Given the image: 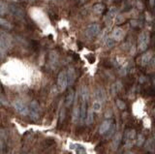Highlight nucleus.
<instances>
[{
    "label": "nucleus",
    "instance_id": "nucleus-39",
    "mask_svg": "<svg viewBox=\"0 0 155 154\" xmlns=\"http://www.w3.org/2000/svg\"><path fill=\"white\" fill-rule=\"evenodd\" d=\"M72 1H74V0H72Z\"/></svg>",
    "mask_w": 155,
    "mask_h": 154
},
{
    "label": "nucleus",
    "instance_id": "nucleus-19",
    "mask_svg": "<svg viewBox=\"0 0 155 154\" xmlns=\"http://www.w3.org/2000/svg\"><path fill=\"white\" fill-rule=\"evenodd\" d=\"M94 121V112H93V110L91 109H88L87 110V114H86V124L87 125H90L92 124Z\"/></svg>",
    "mask_w": 155,
    "mask_h": 154
},
{
    "label": "nucleus",
    "instance_id": "nucleus-28",
    "mask_svg": "<svg viewBox=\"0 0 155 154\" xmlns=\"http://www.w3.org/2000/svg\"><path fill=\"white\" fill-rule=\"evenodd\" d=\"M92 110H93L94 113H99L100 110H102V103L98 102V101L94 102L93 105H92Z\"/></svg>",
    "mask_w": 155,
    "mask_h": 154
},
{
    "label": "nucleus",
    "instance_id": "nucleus-8",
    "mask_svg": "<svg viewBox=\"0 0 155 154\" xmlns=\"http://www.w3.org/2000/svg\"><path fill=\"white\" fill-rule=\"evenodd\" d=\"M9 13L12 14L13 16L19 18H22L24 17V11L21 7L16 6V5H9Z\"/></svg>",
    "mask_w": 155,
    "mask_h": 154
},
{
    "label": "nucleus",
    "instance_id": "nucleus-10",
    "mask_svg": "<svg viewBox=\"0 0 155 154\" xmlns=\"http://www.w3.org/2000/svg\"><path fill=\"white\" fill-rule=\"evenodd\" d=\"M152 59V52L151 51H147L143 54L142 56H140V63L142 66H147L150 61Z\"/></svg>",
    "mask_w": 155,
    "mask_h": 154
},
{
    "label": "nucleus",
    "instance_id": "nucleus-17",
    "mask_svg": "<svg viewBox=\"0 0 155 154\" xmlns=\"http://www.w3.org/2000/svg\"><path fill=\"white\" fill-rule=\"evenodd\" d=\"M121 141H122V134H121V133H116L115 136L114 137L113 143H111V147L114 148V150H116V149L118 148Z\"/></svg>",
    "mask_w": 155,
    "mask_h": 154
},
{
    "label": "nucleus",
    "instance_id": "nucleus-16",
    "mask_svg": "<svg viewBox=\"0 0 155 154\" xmlns=\"http://www.w3.org/2000/svg\"><path fill=\"white\" fill-rule=\"evenodd\" d=\"M67 78H68V85H72L76 80V71L74 68H69L67 70Z\"/></svg>",
    "mask_w": 155,
    "mask_h": 154
},
{
    "label": "nucleus",
    "instance_id": "nucleus-18",
    "mask_svg": "<svg viewBox=\"0 0 155 154\" xmlns=\"http://www.w3.org/2000/svg\"><path fill=\"white\" fill-rule=\"evenodd\" d=\"M93 12L96 14V15H102L105 11V5L102 3H96L93 5Z\"/></svg>",
    "mask_w": 155,
    "mask_h": 154
},
{
    "label": "nucleus",
    "instance_id": "nucleus-26",
    "mask_svg": "<svg viewBox=\"0 0 155 154\" xmlns=\"http://www.w3.org/2000/svg\"><path fill=\"white\" fill-rule=\"evenodd\" d=\"M145 143V138L143 134H140L137 136V139H136V144H137L138 146H142L143 144Z\"/></svg>",
    "mask_w": 155,
    "mask_h": 154
},
{
    "label": "nucleus",
    "instance_id": "nucleus-9",
    "mask_svg": "<svg viewBox=\"0 0 155 154\" xmlns=\"http://www.w3.org/2000/svg\"><path fill=\"white\" fill-rule=\"evenodd\" d=\"M113 125H114V122H113V120H111V119H107V120H105L104 122H102L101 126L99 128L100 134L101 135H105L110 129V127L113 126Z\"/></svg>",
    "mask_w": 155,
    "mask_h": 154
},
{
    "label": "nucleus",
    "instance_id": "nucleus-29",
    "mask_svg": "<svg viewBox=\"0 0 155 154\" xmlns=\"http://www.w3.org/2000/svg\"><path fill=\"white\" fill-rule=\"evenodd\" d=\"M0 14H1L2 16H4V14H5V12H9V6L8 5H6V4H5L3 1L0 3Z\"/></svg>",
    "mask_w": 155,
    "mask_h": 154
},
{
    "label": "nucleus",
    "instance_id": "nucleus-23",
    "mask_svg": "<svg viewBox=\"0 0 155 154\" xmlns=\"http://www.w3.org/2000/svg\"><path fill=\"white\" fill-rule=\"evenodd\" d=\"M116 134V125L114 124L113 126L110 127V129L109 130L108 132L105 134V138L108 139H110L111 137H114Z\"/></svg>",
    "mask_w": 155,
    "mask_h": 154
},
{
    "label": "nucleus",
    "instance_id": "nucleus-32",
    "mask_svg": "<svg viewBox=\"0 0 155 154\" xmlns=\"http://www.w3.org/2000/svg\"><path fill=\"white\" fill-rule=\"evenodd\" d=\"M123 22H124V18H122V16L118 15L116 17V23H117V25H120V23H123Z\"/></svg>",
    "mask_w": 155,
    "mask_h": 154
},
{
    "label": "nucleus",
    "instance_id": "nucleus-37",
    "mask_svg": "<svg viewBox=\"0 0 155 154\" xmlns=\"http://www.w3.org/2000/svg\"><path fill=\"white\" fill-rule=\"evenodd\" d=\"M11 1H14V2H18V1H22V0H11Z\"/></svg>",
    "mask_w": 155,
    "mask_h": 154
},
{
    "label": "nucleus",
    "instance_id": "nucleus-20",
    "mask_svg": "<svg viewBox=\"0 0 155 154\" xmlns=\"http://www.w3.org/2000/svg\"><path fill=\"white\" fill-rule=\"evenodd\" d=\"M80 96H81V101H84V102H87V101H88V90H87L85 86H82L81 88Z\"/></svg>",
    "mask_w": 155,
    "mask_h": 154
},
{
    "label": "nucleus",
    "instance_id": "nucleus-38",
    "mask_svg": "<svg viewBox=\"0 0 155 154\" xmlns=\"http://www.w3.org/2000/svg\"><path fill=\"white\" fill-rule=\"evenodd\" d=\"M28 154H32V153H28Z\"/></svg>",
    "mask_w": 155,
    "mask_h": 154
},
{
    "label": "nucleus",
    "instance_id": "nucleus-36",
    "mask_svg": "<svg viewBox=\"0 0 155 154\" xmlns=\"http://www.w3.org/2000/svg\"><path fill=\"white\" fill-rule=\"evenodd\" d=\"M125 154H135L134 152H132V151H127Z\"/></svg>",
    "mask_w": 155,
    "mask_h": 154
},
{
    "label": "nucleus",
    "instance_id": "nucleus-33",
    "mask_svg": "<svg viewBox=\"0 0 155 154\" xmlns=\"http://www.w3.org/2000/svg\"><path fill=\"white\" fill-rule=\"evenodd\" d=\"M149 6L151 8L155 6V0H149Z\"/></svg>",
    "mask_w": 155,
    "mask_h": 154
},
{
    "label": "nucleus",
    "instance_id": "nucleus-13",
    "mask_svg": "<svg viewBox=\"0 0 155 154\" xmlns=\"http://www.w3.org/2000/svg\"><path fill=\"white\" fill-rule=\"evenodd\" d=\"M95 98L96 100L98 101V102H104V101L106 100L107 98V95H106V91L102 88V87H98L96 90H95Z\"/></svg>",
    "mask_w": 155,
    "mask_h": 154
},
{
    "label": "nucleus",
    "instance_id": "nucleus-5",
    "mask_svg": "<svg viewBox=\"0 0 155 154\" xmlns=\"http://www.w3.org/2000/svg\"><path fill=\"white\" fill-rule=\"evenodd\" d=\"M29 116L32 120H37L40 116V107L36 101H32L29 105Z\"/></svg>",
    "mask_w": 155,
    "mask_h": 154
},
{
    "label": "nucleus",
    "instance_id": "nucleus-21",
    "mask_svg": "<svg viewBox=\"0 0 155 154\" xmlns=\"http://www.w3.org/2000/svg\"><path fill=\"white\" fill-rule=\"evenodd\" d=\"M145 149L149 152H154L155 151V143L152 139H149L148 141L145 142Z\"/></svg>",
    "mask_w": 155,
    "mask_h": 154
},
{
    "label": "nucleus",
    "instance_id": "nucleus-30",
    "mask_svg": "<svg viewBox=\"0 0 155 154\" xmlns=\"http://www.w3.org/2000/svg\"><path fill=\"white\" fill-rule=\"evenodd\" d=\"M75 149H76V154H87L85 148L82 146H80V144L76 146V148Z\"/></svg>",
    "mask_w": 155,
    "mask_h": 154
},
{
    "label": "nucleus",
    "instance_id": "nucleus-11",
    "mask_svg": "<svg viewBox=\"0 0 155 154\" xmlns=\"http://www.w3.org/2000/svg\"><path fill=\"white\" fill-rule=\"evenodd\" d=\"M72 120L75 124L80 122V120H81V106L76 105L74 107L73 113H72Z\"/></svg>",
    "mask_w": 155,
    "mask_h": 154
},
{
    "label": "nucleus",
    "instance_id": "nucleus-2",
    "mask_svg": "<svg viewBox=\"0 0 155 154\" xmlns=\"http://www.w3.org/2000/svg\"><path fill=\"white\" fill-rule=\"evenodd\" d=\"M137 139V134L134 129H128L124 133V146L125 148H131Z\"/></svg>",
    "mask_w": 155,
    "mask_h": 154
},
{
    "label": "nucleus",
    "instance_id": "nucleus-24",
    "mask_svg": "<svg viewBox=\"0 0 155 154\" xmlns=\"http://www.w3.org/2000/svg\"><path fill=\"white\" fill-rule=\"evenodd\" d=\"M121 88H122V84H121V83L120 81H116V83H114L113 84V86H111V92H113L114 95H115L116 93L119 92Z\"/></svg>",
    "mask_w": 155,
    "mask_h": 154
},
{
    "label": "nucleus",
    "instance_id": "nucleus-31",
    "mask_svg": "<svg viewBox=\"0 0 155 154\" xmlns=\"http://www.w3.org/2000/svg\"><path fill=\"white\" fill-rule=\"evenodd\" d=\"M116 106H117L118 109H120V110H124L126 108L124 102H122L121 100H117V101H116Z\"/></svg>",
    "mask_w": 155,
    "mask_h": 154
},
{
    "label": "nucleus",
    "instance_id": "nucleus-7",
    "mask_svg": "<svg viewBox=\"0 0 155 154\" xmlns=\"http://www.w3.org/2000/svg\"><path fill=\"white\" fill-rule=\"evenodd\" d=\"M57 85L60 91H64L68 86V78L67 73L65 71H62L58 74L57 77Z\"/></svg>",
    "mask_w": 155,
    "mask_h": 154
},
{
    "label": "nucleus",
    "instance_id": "nucleus-22",
    "mask_svg": "<svg viewBox=\"0 0 155 154\" xmlns=\"http://www.w3.org/2000/svg\"><path fill=\"white\" fill-rule=\"evenodd\" d=\"M0 25H1V27L3 28V29H6V30H11L13 28V25L10 23L8 21L4 20L3 18H0Z\"/></svg>",
    "mask_w": 155,
    "mask_h": 154
},
{
    "label": "nucleus",
    "instance_id": "nucleus-15",
    "mask_svg": "<svg viewBox=\"0 0 155 154\" xmlns=\"http://www.w3.org/2000/svg\"><path fill=\"white\" fill-rule=\"evenodd\" d=\"M75 100V92L73 89H70L69 92L67 93L66 97H65V106L67 108H69L70 106H72V104L74 103Z\"/></svg>",
    "mask_w": 155,
    "mask_h": 154
},
{
    "label": "nucleus",
    "instance_id": "nucleus-4",
    "mask_svg": "<svg viewBox=\"0 0 155 154\" xmlns=\"http://www.w3.org/2000/svg\"><path fill=\"white\" fill-rule=\"evenodd\" d=\"M101 31V26L99 23H90L85 28V35L89 39H93Z\"/></svg>",
    "mask_w": 155,
    "mask_h": 154
},
{
    "label": "nucleus",
    "instance_id": "nucleus-1",
    "mask_svg": "<svg viewBox=\"0 0 155 154\" xmlns=\"http://www.w3.org/2000/svg\"><path fill=\"white\" fill-rule=\"evenodd\" d=\"M11 45H12V37L5 31H1V33H0V51H1L2 56L10 49Z\"/></svg>",
    "mask_w": 155,
    "mask_h": 154
},
{
    "label": "nucleus",
    "instance_id": "nucleus-6",
    "mask_svg": "<svg viewBox=\"0 0 155 154\" xmlns=\"http://www.w3.org/2000/svg\"><path fill=\"white\" fill-rule=\"evenodd\" d=\"M14 109L16 110V112L21 115H27L29 114V107H27L26 104H24L22 101L17 100L15 101L14 104Z\"/></svg>",
    "mask_w": 155,
    "mask_h": 154
},
{
    "label": "nucleus",
    "instance_id": "nucleus-3",
    "mask_svg": "<svg viewBox=\"0 0 155 154\" xmlns=\"http://www.w3.org/2000/svg\"><path fill=\"white\" fill-rule=\"evenodd\" d=\"M149 44V33L143 31L139 36L138 39V50L140 52H143L147 50Z\"/></svg>",
    "mask_w": 155,
    "mask_h": 154
},
{
    "label": "nucleus",
    "instance_id": "nucleus-25",
    "mask_svg": "<svg viewBox=\"0 0 155 154\" xmlns=\"http://www.w3.org/2000/svg\"><path fill=\"white\" fill-rule=\"evenodd\" d=\"M57 63V55L55 52H51L50 54V64L52 66V67H55Z\"/></svg>",
    "mask_w": 155,
    "mask_h": 154
},
{
    "label": "nucleus",
    "instance_id": "nucleus-12",
    "mask_svg": "<svg viewBox=\"0 0 155 154\" xmlns=\"http://www.w3.org/2000/svg\"><path fill=\"white\" fill-rule=\"evenodd\" d=\"M111 37L114 38L115 41H120L123 39L124 37V31L122 28L120 27H115L113 30V33H111Z\"/></svg>",
    "mask_w": 155,
    "mask_h": 154
},
{
    "label": "nucleus",
    "instance_id": "nucleus-34",
    "mask_svg": "<svg viewBox=\"0 0 155 154\" xmlns=\"http://www.w3.org/2000/svg\"><path fill=\"white\" fill-rule=\"evenodd\" d=\"M86 1H87V0H81L80 2H81V4H84V3H85Z\"/></svg>",
    "mask_w": 155,
    "mask_h": 154
},
{
    "label": "nucleus",
    "instance_id": "nucleus-27",
    "mask_svg": "<svg viewBox=\"0 0 155 154\" xmlns=\"http://www.w3.org/2000/svg\"><path fill=\"white\" fill-rule=\"evenodd\" d=\"M115 42H116V41L114 39L113 37H108V38L106 39V47H107V48H109V49H110V48L114 47Z\"/></svg>",
    "mask_w": 155,
    "mask_h": 154
},
{
    "label": "nucleus",
    "instance_id": "nucleus-35",
    "mask_svg": "<svg viewBox=\"0 0 155 154\" xmlns=\"http://www.w3.org/2000/svg\"><path fill=\"white\" fill-rule=\"evenodd\" d=\"M26 1H28V2H30V3H33V2H35L36 0H26Z\"/></svg>",
    "mask_w": 155,
    "mask_h": 154
},
{
    "label": "nucleus",
    "instance_id": "nucleus-14",
    "mask_svg": "<svg viewBox=\"0 0 155 154\" xmlns=\"http://www.w3.org/2000/svg\"><path fill=\"white\" fill-rule=\"evenodd\" d=\"M116 13H117V10H116V8L114 7H111L110 10L107 13V16L105 17V21L107 25H110L111 21H113V18L116 16Z\"/></svg>",
    "mask_w": 155,
    "mask_h": 154
}]
</instances>
